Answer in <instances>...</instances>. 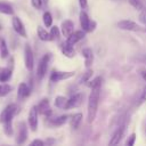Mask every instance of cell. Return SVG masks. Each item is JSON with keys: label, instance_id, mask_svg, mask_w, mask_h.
Returning a JSON list of instances; mask_svg holds the SVG:
<instances>
[{"label": "cell", "instance_id": "30bf717a", "mask_svg": "<svg viewBox=\"0 0 146 146\" xmlns=\"http://www.w3.org/2000/svg\"><path fill=\"white\" fill-rule=\"evenodd\" d=\"M31 92H32V87L25 82H21L17 88V99L24 100L31 95Z\"/></svg>", "mask_w": 146, "mask_h": 146}, {"label": "cell", "instance_id": "5bb4252c", "mask_svg": "<svg viewBox=\"0 0 146 146\" xmlns=\"http://www.w3.org/2000/svg\"><path fill=\"white\" fill-rule=\"evenodd\" d=\"M80 24H81V27L84 32H90V25L92 23V21H90L89 16L87 15L86 11H81L80 13Z\"/></svg>", "mask_w": 146, "mask_h": 146}, {"label": "cell", "instance_id": "74e56055", "mask_svg": "<svg viewBox=\"0 0 146 146\" xmlns=\"http://www.w3.org/2000/svg\"><path fill=\"white\" fill-rule=\"evenodd\" d=\"M79 3L82 9H86L88 7V0H79Z\"/></svg>", "mask_w": 146, "mask_h": 146}, {"label": "cell", "instance_id": "52a82bcc", "mask_svg": "<svg viewBox=\"0 0 146 146\" xmlns=\"http://www.w3.org/2000/svg\"><path fill=\"white\" fill-rule=\"evenodd\" d=\"M38 115H39V112H38L36 106L31 107V110L29 112V116H27V123L32 131H36V129H38V123H39Z\"/></svg>", "mask_w": 146, "mask_h": 146}, {"label": "cell", "instance_id": "e0dca14e", "mask_svg": "<svg viewBox=\"0 0 146 146\" xmlns=\"http://www.w3.org/2000/svg\"><path fill=\"white\" fill-rule=\"evenodd\" d=\"M123 132H124V127L123 125L119 127L115 130V132L113 133V136H112V138L110 140V145H116V144H119L121 141L122 137H123Z\"/></svg>", "mask_w": 146, "mask_h": 146}, {"label": "cell", "instance_id": "d4e9b609", "mask_svg": "<svg viewBox=\"0 0 146 146\" xmlns=\"http://www.w3.org/2000/svg\"><path fill=\"white\" fill-rule=\"evenodd\" d=\"M3 124V132L5 135H7L8 137H11L14 133V127H13V120L10 121H6L2 123Z\"/></svg>", "mask_w": 146, "mask_h": 146}, {"label": "cell", "instance_id": "6da1fadb", "mask_svg": "<svg viewBox=\"0 0 146 146\" xmlns=\"http://www.w3.org/2000/svg\"><path fill=\"white\" fill-rule=\"evenodd\" d=\"M99 96H100V87L91 88V92L88 99V116H87L88 123H92L96 117L97 110H98V103H99Z\"/></svg>", "mask_w": 146, "mask_h": 146}, {"label": "cell", "instance_id": "3957f363", "mask_svg": "<svg viewBox=\"0 0 146 146\" xmlns=\"http://www.w3.org/2000/svg\"><path fill=\"white\" fill-rule=\"evenodd\" d=\"M50 58H51V55L50 54H46L39 62L38 64V68H36V78L38 80H42L47 73V70H48V65H49V62H50Z\"/></svg>", "mask_w": 146, "mask_h": 146}, {"label": "cell", "instance_id": "7c38bea8", "mask_svg": "<svg viewBox=\"0 0 146 146\" xmlns=\"http://www.w3.org/2000/svg\"><path fill=\"white\" fill-rule=\"evenodd\" d=\"M82 100H83V94H75V95H73L70 99H67V104H66V108L65 110L74 108V107L80 106L82 104Z\"/></svg>", "mask_w": 146, "mask_h": 146}, {"label": "cell", "instance_id": "4dcf8cb0", "mask_svg": "<svg viewBox=\"0 0 146 146\" xmlns=\"http://www.w3.org/2000/svg\"><path fill=\"white\" fill-rule=\"evenodd\" d=\"M102 82H103V78L102 76H97L92 81H88L87 86L90 88H95V87H102Z\"/></svg>", "mask_w": 146, "mask_h": 146}, {"label": "cell", "instance_id": "603a6c76", "mask_svg": "<svg viewBox=\"0 0 146 146\" xmlns=\"http://www.w3.org/2000/svg\"><path fill=\"white\" fill-rule=\"evenodd\" d=\"M81 121H82V114H81V113H76V114H74V115L71 117V122H70L71 128L74 129V130H76V129L79 128Z\"/></svg>", "mask_w": 146, "mask_h": 146}, {"label": "cell", "instance_id": "83f0119b", "mask_svg": "<svg viewBox=\"0 0 146 146\" xmlns=\"http://www.w3.org/2000/svg\"><path fill=\"white\" fill-rule=\"evenodd\" d=\"M11 91H13V87L10 84H8L7 82L6 83H2L1 84V89H0V97H5L8 94H10Z\"/></svg>", "mask_w": 146, "mask_h": 146}, {"label": "cell", "instance_id": "60d3db41", "mask_svg": "<svg viewBox=\"0 0 146 146\" xmlns=\"http://www.w3.org/2000/svg\"><path fill=\"white\" fill-rule=\"evenodd\" d=\"M43 2H46V3H47V2H48V0H43Z\"/></svg>", "mask_w": 146, "mask_h": 146}, {"label": "cell", "instance_id": "f1b7e54d", "mask_svg": "<svg viewBox=\"0 0 146 146\" xmlns=\"http://www.w3.org/2000/svg\"><path fill=\"white\" fill-rule=\"evenodd\" d=\"M91 75H92V70L88 67V70H87V71L80 76V79L78 80V83H84V82H88Z\"/></svg>", "mask_w": 146, "mask_h": 146}, {"label": "cell", "instance_id": "484cf974", "mask_svg": "<svg viewBox=\"0 0 146 146\" xmlns=\"http://www.w3.org/2000/svg\"><path fill=\"white\" fill-rule=\"evenodd\" d=\"M66 104H67V99L64 96H57L55 98V106L57 108H66Z\"/></svg>", "mask_w": 146, "mask_h": 146}, {"label": "cell", "instance_id": "8fae6325", "mask_svg": "<svg viewBox=\"0 0 146 146\" xmlns=\"http://www.w3.org/2000/svg\"><path fill=\"white\" fill-rule=\"evenodd\" d=\"M36 108H38L39 114L44 115V116H47V117H49V116L51 115V113H52V111H51V108H50V105H49V100H48L47 98L41 99V100L39 102V104L36 105Z\"/></svg>", "mask_w": 146, "mask_h": 146}, {"label": "cell", "instance_id": "7a4b0ae2", "mask_svg": "<svg viewBox=\"0 0 146 146\" xmlns=\"http://www.w3.org/2000/svg\"><path fill=\"white\" fill-rule=\"evenodd\" d=\"M18 112H19V106H18L17 104L11 103V104L7 105V106L2 110V112L0 113V122L3 123V122H6V121L13 120L14 116L18 114Z\"/></svg>", "mask_w": 146, "mask_h": 146}, {"label": "cell", "instance_id": "ee69618b", "mask_svg": "<svg viewBox=\"0 0 146 146\" xmlns=\"http://www.w3.org/2000/svg\"><path fill=\"white\" fill-rule=\"evenodd\" d=\"M145 131H146V128H145Z\"/></svg>", "mask_w": 146, "mask_h": 146}, {"label": "cell", "instance_id": "4fadbf2b", "mask_svg": "<svg viewBox=\"0 0 146 146\" xmlns=\"http://www.w3.org/2000/svg\"><path fill=\"white\" fill-rule=\"evenodd\" d=\"M13 71H14V68H11L9 66L0 67V83L8 82L13 76Z\"/></svg>", "mask_w": 146, "mask_h": 146}, {"label": "cell", "instance_id": "d6a6232c", "mask_svg": "<svg viewBox=\"0 0 146 146\" xmlns=\"http://www.w3.org/2000/svg\"><path fill=\"white\" fill-rule=\"evenodd\" d=\"M31 5L35 9H40L43 5V0H31Z\"/></svg>", "mask_w": 146, "mask_h": 146}, {"label": "cell", "instance_id": "9a60e30c", "mask_svg": "<svg viewBox=\"0 0 146 146\" xmlns=\"http://www.w3.org/2000/svg\"><path fill=\"white\" fill-rule=\"evenodd\" d=\"M60 27H62L60 31H62L63 35L67 38V36H68L70 34H72L73 31H74V23H73L72 21H70V19H66V21H64V22L62 23V26H60Z\"/></svg>", "mask_w": 146, "mask_h": 146}, {"label": "cell", "instance_id": "7402d4cb", "mask_svg": "<svg viewBox=\"0 0 146 146\" xmlns=\"http://www.w3.org/2000/svg\"><path fill=\"white\" fill-rule=\"evenodd\" d=\"M36 32H38V36H39V39H40L41 41H51L50 33H49L46 29H43V27H41V26H38Z\"/></svg>", "mask_w": 146, "mask_h": 146}, {"label": "cell", "instance_id": "ac0fdd59", "mask_svg": "<svg viewBox=\"0 0 146 146\" xmlns=\"http://www.w3.org/2000/svg\"><path fill=\"white\" fill-rule=\"evenodd\" d=\"M60 50H62L63 55L66 56V57H68V58H72V57H74V55H75L74 48H73L72 44H70L68 42H64V43L60 46Z\"/></svg>", "mask_w": 146, "mask_h": 146}, {"label": "cell", "instance_id": "8d00e7d4", "mask_svg": "<svg viewBox=\"0 0 146 146\" xmlns=\"http://www.w3.org/2000/svg\"><path fill=\"white\" fill-rule=\"evenodd\" d=\"M31 146H34V145H39V146H42V145H44V141L43 140H41V139H34V140H32L31 141V144H30Z\"/></svg>", "mask_w": 146, "mask_h": 146}, {"label": "cell", "instance_id": "ab89813d", "mask_svg": "<svg viewBox=\"0 0 146 146\" xmlns=\"http://www.w3.org/2000/svg\"><path fill=\"white\" fill-rule=\"evenodd\" d=\"M141 76H143V79H144V80H145V81H146V70H145V71H143V72H141Z\"/></svg>", "mask_w": 146, "mask_h": 146}, {"label": "cell", "instance_id": "ffe728a7", "mask_svg": "<svg viewBox=\"0 0 146 146\" xmlns=\"http://www.w3.org/2000/svg\"><path fill=\"white\" fill-rule=\"evenodd\" d=\"M0 14L3 15H14V8L10 3L0 1Z\"/></svg>", "mask_w": 146, "mask_h": 146}, {"label": "cell", "instance_id": "b9f144b4", "mask_svg": "<svg viewBox=\"0 0 146 146\" xmlns=\"http://www.w3.org/2000/svg\"><path fill=\"white\" fill-rule=\"evenodd\" d=\"M1 84H2V83H0V89H1Z\"/></svg>", "mask_w": 146, "mask_h": 146}, {"label": "cell", "instance_id": "2e32d148", "mask_svg": "<svg viewBox=\"0 0 146 146\" xmlns=\"http://www.w3.org/2000/svg\"><path fill=\"white\" fill-rule=\"evenodd\" d=\"M84 31L82 30V31H73V33L72 34H70L68 36H67V40H66V42H68L70 44H75L76 42H79L80 40H82L83 38H84Z\"/></svg>", "mask_w": 146, "mask_h": 146}, {"label": "cell", "instance_id": "d590c367", "mask_svg": "<svg viewBox=\"0 0 146 146\" xmlns=\"http://www.w3.org/2000/svg\"><path fill=\"white\" fill-rule=\"evenodd\" d=\"M144 102H146V87H145V88H144V90H143V94H141V96H140V98H139L138 105L143 104Z\"/></svg>", "mask_w": 146, "mask_h": 146}, {"label": "cell", "instance_id": "5b68a950", "mask_svg": "<svg viewBox=\"0 0 146 146\" xmlns=\"http://www.w3.org/2000/svg\"><path fill=\"white\" fill-rule=\"evenodd\" d=\"M117 27L121 29V30H124V31H133V32H146V29L139 26L137 23L132 22V21H129V19H123V21H120L117 23Z\"/></svg>", "mask_w": 146, "mask_h": 146}, {"label": "cell", "instance_id": "f546056e", "mask_svg": "<svg viewBox=\"0 0 146 146\" xmlns=\"http://www.w3.org/2000/svg\"><path fill=\"white\" fill-rule=\"evenodd\" d=\"M42 18H43V24L46 27H50L52 25V16L49 11H44Z\"/></svg>", "mask_w": 146, "mask_h": 146}, {"label": "cell", "instance_id": "f35d334b", "mask_svg": "<svg viewBox=\"0 0 146 146\" xmlns=\"http://www.w3.org/2000/svg\"><path fill=\"white\" fill-rule=\"evenodd\" d=\"M55 143V139H52V138H48L46 141H44V144H47V145H51V144H54Z\"/></svg>", "mask_w": 146, "mask_h": 146}, {"label": "cell", "instance_id": "277c9868", "mask_svg": "<svg viewBox=\"0 0 146 146\" xmlns=\"http://www.w3.org/2000/svg\"><path fill=\"white\" fill-rule=\"evenodd\" d=\"M16 127H17V135H16V138H15L16 144L23 145V144L26 141L27 135H29V132H27V125H26L25 122L19 121V122L16 124Z\"/></svg>", "mask_w": 146, "mask_h": 146}, {"label": "cell", "instance_id": "44dd1931", "mask_svg": "<svg viewBox=\"0 0 146 146\" xmlns=\"http://www.w3.org/2000/svg\"><path fill=\"white\" fill-rule=\"evenodd\" d=\"M0 57L2 59H7L9 57V49L7 47V42L2 38H0Z\"/></svg>", "mask_w": 146, "mask_h": 146}, {"label": "cell", "instance_id": "4316f807", "mask_svg": "<svg viewBox=\"0 0 146 146\" xmlns=\"http://www.w3.org/2000/svg\"><path fill=\"white\" fill-rule=\"evenodd\" d=\"M129 3L136 8L137 10H141L145 8V5H146V0H128Z\"/></svg>", "mask_w": 146, "mask_h": 146}, {"label": "cell", "instance_id": "9c48e42d", "mask_svg": "<svg viewBox=\"0 0 146 146\" xmlns=\"http://www.w3.org/2000/svg\"><path fill=\"white\" fill-rule=\"evenodd\" d=\"M74 71H70V72H63V71H52V73L50 74V81L51 82H59L62 80H66L70 79L74 75Z\"/></svg>", "mask_w": 146, "mask_h": 146}, {"label": "cell", "instance_id": "cb8c5ba5", "mask_svg": "<svg viewBox=\"0 0 146 146\" xmlns=\"http://www.w3.org/2000/svg\"><path fill=\"white\" fill-rule=\"evenodd\" d=\"M67 119H68L67 115H60V116H57V117L52 119L50 121V124L51 125H55V127H60V125H63L67 121Z\"/></svg>", "mask_w": 146, "mask_h": 146}, {"label": "cell", "instance_id": "8992f818", "mask_svg": "<svg viewBox=\"0 0 146 146\" xmlns=\"http://www.w3.org/2000/svg\"><path fill=\"white\" fill-rule=\"evenodd\" d=\"M11 25H13V29L14 31L21 35L22 38H27V33H26V30H25V26L23 24V22L21 21V18L18 16H14L11 18Z\"/></svg>", "mask_w": 146, "mask_h": 146}, {"label": "cell", "instance_id": "7bdbcfd3", "mask_svg": "<svg viewBox=\"0 0 146 146\" xmlns=\"http://www.w3.org/2000/svg\"><path fill=\"white\" fill-rule=\"evenodd\" d=\"M0 30H1V25H0Z\"/></svg>", "mask_w": 146, "mask_h": 146}, {"label": "cell", "instance_id": "e575fe53", "mask_svg": "<svg viewBox=\"0 0 146 146\" xmlns=\"http://www.w3.org/2000/svg\"><path fill=\"white\" fill-rule=\"evenodd\" d=\"M139 21L143 24H146V8L141 9V13L139 14Z\"/></svg>", "mask_w": 146, "mask_h": 146}, {"label": "cell", "instance_id": "1f68e13d", "mask_svg": "<svg viewBox=\"0 0 146 146\" xmlns=\"http://www.w3.org/2000/svg\"><path fill=\"white\" fill-rule=\"evenodd\" d=\"M50 36H51V40H58L59 39V35H60V31L57 26H51L50 29Z\"/></svg>", "mask_w": 146, "mask_h": 146}, {"label": "cell", "instance_id": "d6986e66", "mask_svg": "<svg viewBox=\"0 0 146 146\" xmlns=\"http://www.w3.org/2000/svg\"><path fill=\"white\" fill-rule=\"evenodd\" d=\"M82 55L84 57V64L87 67H90L94 62V52L90 48H84L82 50Z\"/></svg>", "mask_w": 146, "mask_h": 146}, {"label": "cell", "instance_id": "ba28073f", "mask_svg": "<svg viewBox=\"0 0 146 146\" xmlns=\"http://www.w3.org/2000/svg\"><path fill=\"white\" fill-rule=\"evenodd\" d=\"M24 62H25V67L29 71H32L33 67H34V56H33V51H32V48L30 47V44H25Z\"/></svg>", "mask_w": 146, "mask_h": 146}, {"label": "cell", "instance_id": "836d02e7", "mask_svg": "<svg viewBox=\"0 0 146 146\" xmlns=\"http://www.w3.org/2000/svg\"><path fill=\"white\" fill-rule=\"evenodd\" d=\"M135 140H136V133H131V135L128 137V139H127L125 144H127V145H129V146H132V145L135 144Z\"/></svg>", "mask_w": 146, "mask_h": 146}]
</instances>
